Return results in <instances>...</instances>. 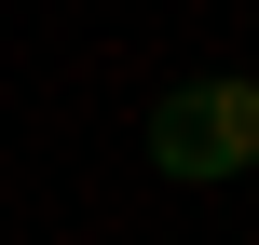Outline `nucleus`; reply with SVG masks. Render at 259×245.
Segmentation results:
<instances>
[{
	"instance_id": "nucleus-1",
	"label": "nucleus",
	"mask_w": 259,
	"mask_h": 245,
	"mask_svg": "<svg viewBox=\"0 0 259 245\" xmlns=\"http://www.w3.org/2000/svg\"><path fill=\"white\" fill-rule=\"evenodd\" d=\"M137 150H150V164H164L178 191H205V177H246V164H259V82H232V68H205V82L150 95Z\"/></svg>"
}]
</instances>
